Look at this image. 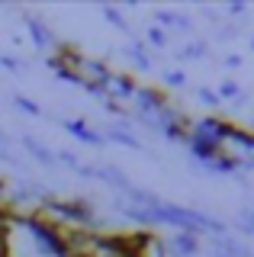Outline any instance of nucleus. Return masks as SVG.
Returning <instances> with one entry per match:
<instances>
[{
  "instance_id": "9",
  "label": "nucleus",
  "mask_w": 254,
  "mask_h": 257,
  "mask_svg": "<svg viewBox=\"0 0 254 257\" xmlns=\"http://www.w3.org/2000/svg\"><path fill=\"white\" fill-rule=\"evenodd\" d=\"M200 100H206V103H219V96L209 93V90H200Z\"/></svg>"
},
{
  "instance_id": "4",
  "label": "nucleus",
  "mask_w": 254,
  "mask_h": 257,
  "mask_svg": "<svg viewBox=\"0 0 254 257\" xmlns=\"http://www.w3.org/2000/svg\"><path fill=\"white\" fill-rule=\"evenodd\" d=\"M203 52H206V45H190L184 48V58H203Z\"/></svg>"
},
{
  "instance_id": "2",
  "label": "nucleus",
  "mask_w": 254,
  "mask_h": 257,
  "mask_svg": "<svg viewBox=\"0 0 254 257\" xmlns=\"http://www.w3.org/2000/svg\"><path fill=\"white\" fill-rule=\"evenodd\" d=\"M68 128L77 135V139H84V142H90V145H100V142H103V135H93L84 122H68Z\"/></svg>"
},
{
  "instance_id": "6",
  "label": "nucleus",
  "mask_w": 254,
  "mask_h": 257,
  "mask_svg": "<svg viewBox=\"0 0 254 257\" xmlns=\"http://www.w3.org/2000/svg\"><path fill=\"white\" fill-rule=\"evenodd\" d=\"M184 80H187V77L180 74V71H171V74H168V84H171V87H180Z\"/></svg>"
},
{
  "instance_id": "10",
  "label": "nucleus",
  "mask_w": 254,
  "mask_h": 257,
  "mask_svg": "<svg viewBox=\"0 0 254 257\" xmlns=\"http://www.w3.org/2000/svg\"><path fill=\"white\" fill-rule=\"evenodd\" d=\"M216 257H228V254H222V251H219V254H216Z\"/></svg>"
},
{
  "instance_id": "11",
  "label": "nucleus",
  "mask_w": 254,
  "mask_h": 257,
  "mask_svg": "<svg viewBox=\"0 0 254 257\" xmlns=\"http://www.w3.org/2000/svg\"><path fill=\"white\" fill-rule=\"evenodd\" d=\"M0 142H4V132H0Z\"/></svg>"
},
{
  "instance_id": "5",
  "label": "nucleus",
  "mask_w": 254,
  "mask_h": 257,
  "mask_svg": "<svg viewBox=\"0 0 254 257\" xmlns=\"http://www.w3.org/2000/svg\"><path fill=\"white\" fill-rule=\"evenodd\" d=\"M17 103H20V109H26V112H33V116H39V106H36V103L23 100V96H17Z\"/></svg>"
},
{
  "instance_id": "8",
  "label": "nucleus",
  "mask_w": 254,
  "mask_h": 257,
  "mask_svg": "<svg viewBox=\"0 0 254 257\" xmlns=\"http://www.w3.org/2000/svg\"><path fill=\"white\" fill-rule=\"evenodd\" d=\"M148 39H152L155 45H164V32L161 29H152V32H148Z\"/></svg>"
},
{
  "instance_id": "3",
  "label": "nucleus",
  "mask_w": 254,
  "mask_h": 257,
  "mask_svg": "<svg viewBox=\"0 0 254 257\" xmlns=\"http://www.w3.org/2000/svg\"><path fill=\"white\" fill-rule=\"evenodd\" d=\"M26 148L33 151V155H39V161H45V164L52 161V151H49V148H42V145H39V142H33V139H26Z\"/></svg>"
},
{
  "instance_id": "1",
  "label": "nucleus",
  "mask_w": 254,
  "mask_h": 257,
  "mask_svg": "<svg viewBox=\"0 0 254 257\" xmlns=\"http://www.w3.org/2000/svg\"><path fill=\"white\" fill-rule=\"evenodd\" d=\"M174 251L184 254V257L196 254V251H200V244H196V235H193V231H184V235H177V238H174Z\"/></svg>"
},
{
  "instance_id": "7",
  "label": "nucleus",
  "mask_w": 254,
  "mask_h": 257,
  "mask_svg": "<svg viewBox=\"0 0 254 257\" xmlns=\"http://www.w3.org/2000/svg\"><path fill=\"white\" fill-rule=\"evenodd\" d=\"M219 96H238V87H235V84H222Z\"/></svg>"
}]
</instances>
